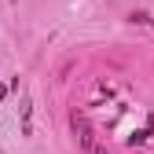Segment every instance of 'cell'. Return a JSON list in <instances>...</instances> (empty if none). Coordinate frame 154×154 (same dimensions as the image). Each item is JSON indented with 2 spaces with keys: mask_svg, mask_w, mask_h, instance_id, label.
I'll return each instance as SVG.
<instances>
[{
  "mask_svg": "<svg viewBox=\"0 0 154 154\" xmlns=\"http://www.w3.org/2000/svg\"><path fill=\"white\" fill-rule=\"evenodd\" d=\"M95 154H106V150H95Z\"/></svg>",
  "mask_w": 154,
  "mask_h": 154,
  "instance_id": "1",
  "label": "cell"
}]
</instances>
